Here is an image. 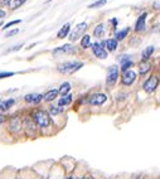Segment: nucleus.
I'll return each instance as SVG.
<instances>
[{
	"label": "nucleus",
	"instance_id": "obj_1",
	"mask_svg": "<svg viewBox=\"0 0 160 179\" xmlns=\"http://www.w3.org/2000/svg\"><path fill=\"white\" fill-rule=\"evenodd\" d=\"M33 120L39 127H47L51 124V116L49 113L44 110H37L33 112Z\"/></svg>",
	"mask_w": 160,
	"mask_h": 179
},
{
	"label": "nucleus",
	"instance_id": "obj_2",
	"mask_svg": "<svg viewBox=\"0 0 160 179\" xmlns=\"http://www.w3.org/2000/svg\"><path fill=\"white\" fill-rule=\"evenodd\" d=\"M81 67H83L82 62H77V61H69V62H64L58 66V71L63 75H69V73H74L76 71H78Z\"/></svg>",
	"mask_w": 160,
	"mask_h": 179
},
{
	"label": "nucleus",
	"instance_id": "obj_3",
	"mask_svg": "<svg viewBox=\"0 0 160 179\" xmlns=\"http://www.w3.org/2000/svg\"><path fill=\"white\" fill-rule=\"evenodd\" d=\"M92 52L97 58H100V59H105L107 57V51L102 47V44L99 43V42H96V43L92 44Z\"/></svg>",
	"mask_w": 160,
	"mask_h": 179
},
{
	"label": "nucleus",
	"instance_id": "obj_4",
	"mask_svg": "<svg viewBox=\"0 0 160 179\" xmlns=\"http://www.w3.org/2000/svg\"><path fill=\"white\" fill-rule=\"evenodd\" d=\"M158 83H159L158 77H155V76H151L150 78H148V80L144 82L143 88H144V91H146V92H149V94H150V92L155 91V88L158 87Z\"/></svg>",
	"mask_w": 160,
	"mask_h": 179
},
{
	"label": "nucleus",
	"instance_id": "obj_5",
	"mask_svg": "<svg viewBox=\"0 0 160 179\" xmlns=\"http://www.w3.org/2000/svg\"><path fill=\"white\" fill-rule=\"evenodd\" d=\"M117 77H119V68L116 66H111L107 71V77H106L107 85H114L117 81Z\"/></svg>",
	"mask_w": 160,
	"mask_h": 179
},
{
	"label": "nucleus",
	"instance_id": "obj_6",
	"mask_svg": "<svg viewBox=\"0 0 160 179\" xmlns=\"http://www.w3.org/2000/svg\"><path fill=\"white\" fill-rule=\"evenodd\" d=\"M86 28H87V24L85 23V21H82V23L77 24V25H76V28H74V30H73L71 34H69V39H71L72 42L76 40L78 37H81L82 33L86 30Z\"/></svg>",
	"mask_w": 160,
	"mask_h": 179
},
{
	"label": "nucleus",
	"instance_id": "obj_7",
	"mask_svg": "<svg viewBox=\"0 0 160 179\" xmlns=\"http://www.w3.org/2000/svg\"><path fill=\"white\" fill-rule=\"evenodd\" d=\"M107 100V96L105 94H95L93 96L89 97V104L93 106H100L102 104H105Z\"/></svg>",
	"mask_w": 160,
	"mask_h": 179
},
{
	"label": "nucleus",
	"instance_id": "obj_8",
	"mask_svg": "<svg viewBox=\"0 0 160 179\" xmlns=\"http://www.w3.org/2000/svg\"><path fill=\"white\" fill-rule=\"evenodd\" d=\"M135 78H136V73L134 72V71L127 69V71H125V72H124L121 81H122L124 85H131L135 81Z\"/></svg>",
	"mask_w": 160,
	"mask_h": 179
},
{
	"label": "nucleus",
	"instance_id": "obj_9",
	"mask_svg": "<svg viewBox=\"0 0 160 179\" xmlns=\"http://www.w3.org/2000/svg\"><path fill=\"white\" fill-rule=\"evenodd\" d=\"M24 100L28 104H39L42 100H43V95H40V94H29V95H25Z\"/></svg>",
	"mask_w": 160,
	"mask_h": 179
},
{
	"label": "nucleus",
	"instance_id": "obj_10",
	"mask_svg": "<svg viewBox=\"0 0 160 179\" xmlns=\"http://www.w3.org/2000/svg\"><path fill=\"white\" fill-rule=\"evenodd\" d=\"M73 52H74L73 46H71V44H64L63 47H59V48H57V49H54L53 54H54V56H58V54H66V53H73Z\"/></svg>",
	"mask_w": 160,
	"mask_h": 179
},
{
	"label": "nucleus",
	"instance_id": "obj_11",
	"mask_svg": "<svg viewBox=\"0 0 160 179\" xmlns=\"http://www.w3.org/2000/svg\"><path fill=\"white\" fill-rule=\"evenodd\" d=\"M146 17H148V14H146V13H143L141 15L137 18L136 24H135V30H136V32L144 30V28H145V19H146Z\"/></svg>",
	"mask_w": 160,
	"mask_h": 179
},
{
	"label": "nucleus",
	"instance_id": "obj_12",
	"mask_svg": "<svg viewBox=\"0 0 160 179\" xmlns=\"http://www.w3.org/2000/svg\"><path fill=\"white\" fill-rule=\"evenodd\" d=\"M10 130L14 131V133H18L20 129H22V121H20L18 117H13L10 120Z\"/></svg>",
	"mask_w": 160,
	"mask_h": 179
},
{
	"label": "nucleus",
	"instance_id": "obj_13",
	"mask_svg": "<svg viewBox=\"0 0 160 179\" xmlns=\"http://www.w3.org/2000/svg\"><path fill=\"white\" fill-rule=\"evenodd\" d=\"M102 47H103V48H107L108 51H115V49L117 48V40H116V39L103 40V42H102Z\"/></svg>",
	"mask_w": 160,
	"mask_h": 179
},
{
	"label": "nucleus",
	"instance_id": "obj_14",
	"mask_svg": "<svg viewBox=\"0 0 160 179\" xmlns=\"http://www.w3.org/2000/svg\"><path fill=\"white\" fill-rule=\"evenodd\" d=\"M58 90H55V88H53V90H49L47 92V94L43 96V100H45V101H48V102H51V101H53V100H55L57 98V96H58Z\"/></svg>",
	"mask_w": 160,
	"mask_h": 179
},
{
	"label": "nucleus",
	"instance_id": "obj_15",
	"mask_svg": "<svg viewBox=\"0 0 160 179\" xmlns=\"http://www.w3.org/2000/svg\"><path fill=\"white\" fill-rule=\"evenodd\" d=\"M69 28H71V25H69V23H67V24H64L63 27L59 29V32H58V34H57V37L59 38V39H63V38H66L67 35H68V33H69Z\"/></svg>",
	"mask_w": 160,
	"mask_h": 179
},
{
	"label": "nucleus",
	"instance_id": "obj_16",
	"mask_svg": "<svg viewBox=\"0 0 160 179\" xmlns=\"http://www.w3.org/2000/svg\"><path fill=\"white\" fill-rule=\"evenodd\" d=\"M150 63L148 61H141L140 63H139V72H140L141 75L146 73L148 71H150Z\"/></svg>",
	"mask_w": 160,
	"mask_h": 179
},
{
	"label": "nucleus",
	"instance_id": "obj_17",
	"mask_svg": "<svg viewBox=\"0 0 160 179\" xmlns=\"http://www.w3.org/2000/svg\"><path fill=\"white\" fill-rule=\"evenodd\" d=\"M121 62H122L121 68L124 69V72H125V71H127V68H130L131 66H133V62L130 61V57H122Z\"/></svg>",
	"mask_w": 160,
	"mask_h": 179
},
{
	"label": "nucleus",
	"instance_id": "obj_18",
	"mask_svg": "<svg viewBox=\"0 0 160 179\" xmlns=\"http://www.w3.org/2000/svg\"><path fill=\"white\" fill-rule=\"evenodd\" d=\"M24 3H25V0H9L8 5L10 9H17L19 6H22Z\"/></svg>",
	"mask_w": 160,
	"mask_h": 179
},
{
	"label": "nucleus",
	"instance_id": "obj_19",
	"mask_svg": "<svg viewBox=\"0 0 160 179\" xmlns=\"http://www.w3.org/2000/svg\"><path fill=\"white\" fill-rule=\"evenodd\" d=\"M69 90H71V85H69L68 82H64V83H62L61 85V87H59V90H58V92L61 95H63V96H66L68 92H69Z\"/></svg>",
	"mask_w": 160,
	"mask_h": 179
},
{
	"label": "nucleus",
	"instance_id": "obj_20",
	"mask_svg": "<svg viewBox=\"0 0 160 179\" xmlns=\"http://www.w3.org/2000/svg\"><path fill=\"white\" fill-rule=\"evenodd\" d=\"M71 102H72V95H66L62 98H59L58 105L59 106H66V105H69Z\"/></svg>",
	"mask_w": 160,
	"mask_h": 179
},
{
	"label": "nucleus",
	"instance_id": "obj_21",
	"mask_svg": "<svg viewBox=\"0 0 160 179\" xmlns=\"http://www.w3.org/2000/svg\"><path fill=\"white\" fill-rule=\"evenodd\" d=\"M103 33H105V25L103 24H100V25H97L95 28V30H93V34H95V37L97 38H100L103 35Z\"/></svg>",
	"mask_w": 160,
	"mask_h": 179
},
{
	"label": "nucleus",
	"instance_id": "obj_22",
	"mask_svg": "<svg viewBox=\"0 0 160 179\" xmlns=\"http://www.w3.org/2000/svg\"><path fill=\"white\" fill-rule=\"evenodd\" d=\"M15 104V100H13V98H10V100H6V101H4V102H2L0 104V107L5 111V110H9L10 107Z\"/></svg>",
	"mask_w": 160,
	"mask_h": 179
},
{
	"label": "nucleus",
	"instance_id": "obj_23",
	"mask_svg": "<svg viewBox=\"0 0 160 179\" xmlns=\"http://www.w3.org/2000/svg\"><path fill=\"white\" fill-rule=\"evenodd\" d=\"M129 32H130L129 28H125V29H122V30L116 32V40H121V39H124V38L129 34Z\"/></svg>",
	"mask_w": 160,
	"mask_h": 179
},
{
	"label": "nucleus",
	"instance_id": "obj_24",
	"mask_svg": "<svg viewBox=\"0 0 160 179\" xmlns=\"http://www.w3.org/2000/svg\"><path fill=\"white\" fill-rule=\"evenodd\" d=\"M154 53V47H148L145 51L143 52V61H148V58H150V56Z\"/></svg>",
	"mask_w": 160,
	"mask_h": 179
},
{
	"label": "nucleus",
	"instance_id": "obj_25",
	"mask_svg": "<svg viewBox=\"0 0 160 179\" xmlns=\"http://www.w3.org/2000/svg\"><path fill=\"white\" fill-rule=\"evenodd\" d=\"M89 44H91V38H89V35H83V37H82V40H81V46H82V48H87Z\"/></svg>",
	"mask_w": 160,
	"mask_h": 179
},
{
	"label": "nucleus",
	"instance_id": "obj_26",
	"mask_svg": "<svg viewBox=\"0 0 160 179\" xmlns=\"http://www.w3.org/2000/svg\"><path fill=\"white\" fill-rule=\"evenodd\" d=\"M107 3V0H97V2H95L93 4L91 5H88V8L89 9H95V8H100V6H103Z\"/></svg>",
	"mask_w": 160,
	"mask_h": 179
},
{
	"label": "nucleus",
	"instance_id": "obj_27",
	"mask_svg": "<svg viewBox=\"0 0 160 179\" xmlns=\"http://www.w3.org/2000/svg\"><path fill=\"white\" fill-rule=\"evenodd\" d=\"M20 21H22V20H19V19H18V20H13V21H9V23H8V24H5V25H4V29H8V28H10L11 25H15V24H19V23H20Z\"/></svg>",
	"mask_w": 160,
	"mask_h": 179
},
{
	"label": "nucleus",
	"instance_id": "obj_28",
	"mask_svg": "<svg viewBox=\"0 0 160 179\" xmlns=\"http://www.w3.org/2000/svg\"><path fill=\"white\" fill-rule=\"evenodd\" d=\"M61 111H62V110L59 109V107H54V106L51 107V113H52V115H58Z\"/></svg>",
	"mask_w": 160,
	"mask_h": 179
},
{
	"label": "nucleus",
	"instance_id": "obj_29",
	"mask_svg": "<svg viewBox=\"0 0 160 179\" xmlns=\"http://www.w3.org/2000/svg\"><path fill=\"white\" fill-rule=\"evenodd\" d=\"M11 76H14L13 72H0V80L2 78H6V77H11Z\"/></svg>",
	"mask_w": 160,
	"mask_h": 179
},
{
	"label": "nucleus",
	"instance_id": "obj_30",
	"mask_svg": "<svg viewBox=\"0 0 160 179\" xmlns=\"http://www.w3.org/2000/svg\"><path fill=\"white\" fill-rule=\"evenodd\" d=\"M18 32H19V29H13V30H10V32H6V37H11V35L17 34Z\"/></svg>",
	"mask_w": 160,
	"mask_h": 179
},
{
	"label": "nucleus",
	"instance_id": "obj_31",
	"mask_svg": "<svg viewBox=\"0 0 160 179\" xmlns=\"http://www.w3.org/2000/svg\"><path fill=\"white\" fill-rule=\"evenodd\" d=\"M20 48H22V46H17V47H14V48H11V49H10V51H9V52H11V51H18V49H20Z\"/></svg>",
	"mask_w": 160,
	"mask_h": 179
},
{
	"label": "nucleus",
	"instance_id": "obj_32",
	"mask_svg": "<svg viewBox=\"0 0 160 179\" xmlns=\"http://www.w3.org/2000/svg\"><path fill=\"white\" fill-rule=\"evenodd\" d=\"M4 17H5V11L0 9V19H2V18H4Z\"/></svg>",
	"mask_w": 160,
	"mask_h": 179
},
{
	"label": "nucleus",
	"instance_id": "obj_33",
	"mask_svg": "<svg viewBox=\"0 0 160 179\" xmlns=\"http://www.w3.org/2000/svg\"><path fill=\"white\" fill-rule=\"evenodd\" d=\"M9 0H0V4H8Z\"/></svg>",
	"mask_w": 160,
	"mask_h": 179
},
{
	"label": "nucleus",
	"instance_id": "obj_34",
	"mask_svg": "<svg viewBox=\"0 0 160 179\" xmlns=\"http://www.w3.org/2000/svg\"><path fill=\"white\" fill-rule=\"evenodd\" d=\"M112 23H114V24H115V25H116V24H117V23H119V21H117V20H116V19H112Z\"/></svg>",
	"mask_w": 160,
	"mask_h": 179
},
{
	"label": "nucleus",
	"instance_id": "obj_35",
	"mask_svg": "<svg viewBox=\"0 0 160 179\" xmlns=\"http://www.w3.org/2000/svg\"><path fill=\"white\" fill-rule=\"evenodd\" d=\"M3 112H4V110L2 109V107H0V116H2V113H3Z\"/></svg>",
	"mask_w": 160,
	"mask_h": 179
},
{
	"label": "nucleus",
	"instance_id": "obj_36",
	"mask_svg": "<svg viewBox=\"0 0 160 179\" xmlns=\"http://www.w3.org/2000/svg\"><path fill=\"white\" fill-rule=\"evenodd\" d=\"M80 179H89L88 177H83V178H80Z\"/></svg>",
	"mask_w": 160,
	"mask_h": 179
},
{
	"label": "nucleus",
	"instance_id": "obj_37",
	"mask_svg": "<svg viewBox=\"0 0 160 179\" xmlns=\"http://www.w3.org/2000/svg\"><path fill=\"white\" fill-rule=\"evenodd\" d=\"M66 179H74V178H72V177H68V178H66Z\"/></svg>",
	"mask_w": 160,
	"mask_h": 179
},
{
	"label": "nucleus",
	"instance_id": "obj_38",
	"mask_svg": "<svg viewBox=\"0 0 160 179\" xmlns=\"http://www.w3.org/2000/svg\"><path fill=\"white\" fill-rule=\"evenodd\" d=\"M0 104H2V98H0Z\"/></svg>",
	"mask_w": 160,
	"mask_h": 179
},
{
	"label": "nucleus",
	"instance_id": "obj_39",
	"mask_svg": "<svg viewBox=\"0 0 160 179\" xmlns=\"http://www.w3.org/2000/svg\"><path fill=\"white\" fill-rule=\"evenodd\" d=\"M0 27H2V23H0Z\"/></svg>",
	"mask_w": 160,
	"mask_h": 179
}]
</instances>
